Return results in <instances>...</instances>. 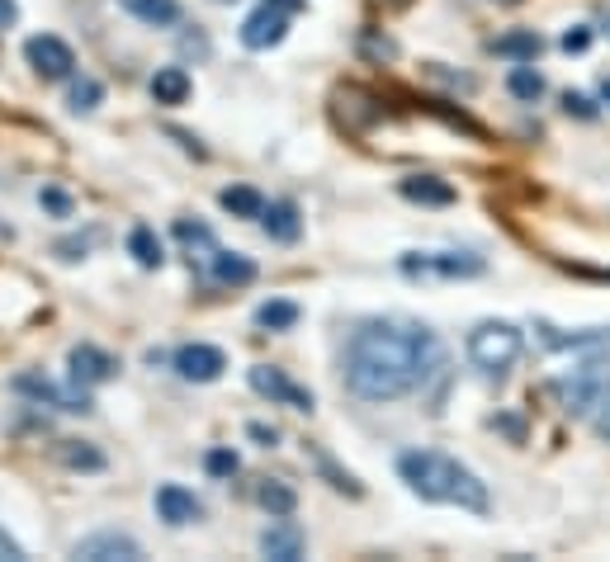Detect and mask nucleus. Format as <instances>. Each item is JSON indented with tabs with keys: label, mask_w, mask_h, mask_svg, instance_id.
Here are the masks:
<instances>
[{
	"label": "nucleus",
	"mask_w": 610,
	"mask_h": 562,
	"mask_svg": "<svg viewBox=\"0 0 610 562\" xmlns=\"http://www.w3.org/2000/svg\"><path fill=\"white\" fill-rule=\"evenodd\" d=\"M24 57L43 81H71V71H76V52H71L57 34H34L24 43Z\"/></svg>",
	"instance_id": "obj_5"
},
{
	"label": "nucleus",
	"mask_w": 610,
	"mask_h": 562,
	"mask_svg": "<svg viewBox=\"0 0 610 562\" xmlns=\"http://www.w3.org/2000/svg\"><path fill=\"white\" fill-rule=\"evenodd\" d=\"M14 387H20V393H28V397H38V402H48V407H57V411H91V397H85L81 383L71 387V393H62V387L48 383V379H38V373H20V379H14Z\"/></svg>",
	"instance_id": "obj_11"
},
{
	"label": "nucleus",
	"mask_w": 610,
	"mask_h": 562,
	"mask_svg": "<svg viewBox=\"0 0 610 562\" xmlns=\"http://www.w3.org/2000/svg\"><path fill=\"white\" fill-rule=\"evenodd\" d=\"M227 369V355L218 345H180L176 350V373L184 383H218Z\"/></svg>",
	"instance_id": "obj_9"
},
{
	"label": "nucleus",
	"mask_w": 610,
	"mask_h": 562,
	"mask_svg": "<svg viewBox=\"0 0 610 562\" xmlns=\"http://www.w3.org/2000/svg\"><path fill=\"white\" fill-rule=\"evenodd\" d=\"M247 379H251V387H255V393H261V397H270V402H279V407H294V411H312V393H308V387H298V383H294V379H289V373H284V369L255 364V369L247 373Z\"/></svg>",
	"instance_id": "obj_7"
},
{
	"label": "nucleus",
	"mask_w": 610,
	"mask_h": 562,
	"mask_svg": "<svg viewBox=\"0 0 610 562\" xmlns=\"http://www.w3.org/2000/svg\"><path fill=\"white\" fill-rule=\"evenodd\" d=\"M506 91L516 95V99H530V105H535V99L545 95V76H539L535 67H516V71L506 76Z\"/></svg>",
	"instance_id": "obj_25"
},
{
	"label": "nucleus",
	"mask_w": 610,
	"mask_h": 562,
	"mask_svg": "<svg viewBox=\"0 0 610 562\" xmlns=\"http://www.w3.org/2000/svg\"><path fill=\"white\" fill-rule=\"evenodd\" d=\"M275 5H284V10H294V5H298V0H275Z\"/></svg>",
	"instance_id": "obj_39"
},
{
	"label": "nucleus",
	"mask_w": 610,
	"mask_h": 562,
	"mask_svg": "<svg viewBox=\"0 0 610 562\" xmlns=\"http://www.w3.org/2000/svg\"><path fill=\"white\" fill-rule=\"evenodd\" d=\"M403 199H411V204L445 208V204H454V184L450 180H435V176H411V180H403Z\"/></svg>",
	"instance_id": "obj_17"
},
{
	"label": "nucleus",
	"mask_w": 610,
	"mask_h": 562,
	"mask_svg": "<svg viewBox=\"0 0 610 562\" xmlns=\"http://www.w3.org/2000/svg\"><path fill=\"white\" fill-rule=\"evenodd\" d=\"M563 109H567V113H577V119H591V113H596L587 95H563Z\"/></svg>",
	"instance_id": "obj_34"
},
{
	"label": "nucleus",
	"mask_w": 610,
	"mask_h": 562,
	"mask_svg": "<svg viewBox=\"0 0 610 562\" xmlns=\"http://www.w3.org/2000/svg\"><path fill=\"white\" fill-rule=\"evenodd\" d=\"M539 48H545V38L535 34V28H516V34H502L492 43L497 57H511V62H535Z\"/></svg>",
	"instance_id": "obj_19"
},
{
	"label": "nucleus",
	"mask_w": 610,
	"mask_h": 562,
	"mask_svg": "<svg viewBox=\"0 0 610 562\" xmlns=\"http://www.w3.org/2000/svg\"><path fill=\"white\" fill-rule=\"evenodd\" d=\"M601 95H606V105H610V76L601 81Z\"/></svg>",
	"instance_id": "obj_38"
},
{
	"label": "nucleus",
	"mask_w": 610,
	"mask_h": 562,
	"mask_svg": "<svg viewBox=\"0 0 610 562\" xmlns=\"http://www.w3.org/2000/svg\"><path fill=\"white\" fill-rule=\"evenodd\" d=\"M99 99H105V85H99V81H91V76L71 81V109H76V113H91Z\"/></svg>",
	"instance_id": "obj_28"
},
{
	"label": "nucleus",
	"mask_w": 610,
	"mask_h": 562,
	"mask_svg": "<svg viewBox=\"0 0 610 562\" xmlns=\"http://www.w3.org/2000/svg\"><path fill=\"white\" fill-rule=\"evenodd\" d=\"M176 237L190 241V247H194V241H199V247H213V232L204 223H176Z\"/></svg>",
	"instance_id": "obj_31"
},
{
	"label": "nucleus",
	"mask_w": 610,
	"mask_h": 562,
	"mask_svg": "<svg viewBox=\"0 0 610 562\" xmlns=\"http://www.w3.org/2000/svg\"><path fill=\"white\" fill-rule=\"evenodd\" d=\"M14 20H20V5H14V0H0V28H10Z\"/></svg>",
	"instance_id": "obj_37"
},
{
	"label": "nucleus",
	"mask_w": 610,
	"mask_h": 562,
	"mask_svg": "<svg viewBox=\"0 0 610 562\" xmlns=\"http://www.w3.org/2000/svg\"><path fill=\"white\" fill-rule=\"evenodd\" d=\"M71 383H81V387H95V383H105V379H113V355H105L99 345H76L71 350Z\"/></svg>",
	"instance_id": "obj_12"
},
{
	"label": "nucleus",
	"mask_w": 610,
	"mask_h": 562,
	"mask_svg": "<svg viewBox=\"0 0 610 562\" xmlns=\"http://www.w3.org/2000/svg\"><path fill=\"white\" fill-rule=\"evenodd\" d=\"M251 440H261V444H275V440H279V430H275V426H261V421H255V426H251Z\"/></svg>",
	"instance_id": "obj_36"
},
{
	"label": "nucleus",
	"mask_w": 610,
	"mask_h": 562,
	"mask_svg": "<svg viewBox=\"0 0 610 562\" xmlns=\"http://www.w3.org/2000/svg\"><path fill=\"white\" fill-rule=\"evenodd\" d=\"M204 468H208V478H232V473H237L241 464H237V454H232V450H208Z\"/></svg>",
	"instance_id": "obj_29"
},
{
	"label": "nucleus",
	"mask_w": 610,
	"mask_h": 562,
	"mask_svg": "<svg viewBox=\"0 0 610 562\" xmlns=\"http://www.w3.org/2000/svg\"><path fill=\"white\" fill-rule=\"evenodd\" d=\"M119 5L133 14V20L152 24V28H166V24L180 20V5H176V0H119Z\"/></svg>",
	"instance_id": "obj_20"
},
{
	"label": "nucleus",
	"mask_w": 610,
	"mask_h": 562,
	"mask_svg": "<svg viewBox=\"0 0 610 562\" xmlns=\"http://www.w3.org/2000/svg\"><path fill=\"white\" fill-rule=\"evenodd\" d=\"M128 251H133V261H137L142 270H156V265L166 261V255H162V241H156L152 227H133V232H128Z\"/></svg>",
	"instance_id": "obj_24"
},
{
	"label": "nucleus",
	"mask_w": 610,
	"mask_h": 562,
	"mask_svg": "<svg viewBox=\"0 0 610 562\" xmlns=\"http://www.w3.org/2000/svg\"><path fill=\"white\" fill-rule=\"evenodd\" d=\"M596 435L610 440V393L601 397V407H596Z\"/></svg>",
	"instance_id": "obj_35"
},
{
	"label": "nucleus",
	"mask_w": 610,
	"mask_h": 562,
	"mask_svg": "<svg viewBox=\"0 0 610 562\" xmlns=\"http://www.w3.org/2000/svg\"><path fill=\"white\" fill-rule=\"evenodd\" d=\"M152 99L156 105H184L190 99V76H184V67H162L152 76Z\"/></svg>",
	"instance_id": "obj_18"
},
{
	"label": "nucleus",
	"mask_w": 610,
	"mask_h": 562,
	"mask_svg": "<svg viewBox=\"0 0 610 562\" xmlns=\"http://www.w3.org/2000/svg\"><path fill=\"white\" fill-rule=\"evenodd\" d=\"M62 464L85 468V473H99V468H105V454L91 450V444H81V440H67L62 444Z\"/></svg>",
	"instance_id": "obj_27"
},
{
	"label": "nucleus",
	"mask_w": 610,
	"mask_h": 562,
	"mask_svg": "<svg viewBox=\"0 0 610 562\" xmlns=\"http://www.w3.org/2000/svg\"><path fill=\"white\" fill-rule=\"evenodd\" d=\"M218 204L232 213V218H261L265 213V199L251 190V184H227V190L218 194Z\"/></svg>",
	"instance_id": "obj_21"
},
{
	"label": "nucleus",
	"mask_w": 610,
	"mask_h": 562,
	"mask_svg": "<svg viewBox=\"0 0 610 562\" xmlns=\"http://www.w3.org/2000/svg\"><path fill=\"white\" fill-rule=\"evenodd\" d=\"M261 227H265V237H270V241H298V232H303L298 204H289V199H279V204H265Z\"/></svg>",
	"instance_id": "obj_15"
},
{
	"label": "nucleus",
	"mask_w": 610,
	"mask_h": 562,
	"mask_svg": "<svg viewBox=\"0 0 610 562\" xmlns=\"http://www.w3.org/2000/svg\"><path fill=\"white\" fill-rule=\"evenodd\" d=\"M255 501H261V506H265L270 515H294V506H298L294 487H289V482H279V478H270V482L255 487Z\"/></svg>",
	"instance_id": "obj_23"
},
{
	"label": "nucleus",
	"mask_w": 610,
	"mask_h": 562,
	"mask_svg": "<svg viewBox=\"0 0 610 562\" xmlns=\"http://www.w3.org/2000/svg\"><path fill=\"white\" fill-rule=\"evenodd\" d=\"M318 468L326 473V478H332V487H336V492H350V497H360V482H355L350 473H340V468H336L326 454H318Z\"/></svg>",
	"instance_id": "obj_30"
},
{
	"label": "nucleus",
	"mask_w": 610,
	"mask_h": 562,
	"mask_svg": "<svg viewBox=\"0 0 610 562\" xmlns=\"http://www.w3.org/2000/svg\"><path fill=\"white\" fill-rule=\"evenodd\" d=\"M284 34H289V10L275 5V0H265L261 10H251L247 20H241V43H247L251 52L275 48V43H284Z\"/></svg>",
	"instance_id": "obj_6"
},
{
	"label": "nucleus",
	"mask_w": 610,
	"mask_h": 562,
	"mask_svg": "<svg viewBox=\"0 0 610 562\" xmlns=\"http://www.w3.org/2000/svg\"><path fill=\"white\" fill-rule=\"evenodd\" d=\"M156 515H162L166 525H194L199 515H204V506H199L194 492H184V487L166 482L162 492H156Z\"/></svg>",
	"instance_id": "obj_13"
},
{
	"label": "nucleus",
	"mask_w": 610,
	"mask_h": 562,
	"mask_svg": "<svg viewBox=\"0 0 610 562\" xmlns=\"http://www.w3.org/2000/svg\"><path fill=\"white\" fill-rule=\"evenodd\" d=\"M255 322H261L265 331H289L298 322V308H294V302H261Z\"/></svg>",
	"instance_id": "obj_26"
},
{
	"label": "nucleus",
	"mask_w": 610,
	"mask_h": 562,
	"mask_svg": "<svg viewBox=\"0 0 610 562\" xmlns=\"http://www.w3.org/2000/svg\"><path fill=\"white\" fill-rule=\"evenodd\" d=\"M71 553H76V558H85V562H137V558H142L137 539L119 535V529H99V535L81 539Z\"/></svg>",
	"instance_id": "obj_10"
},
{
	"label": "nucleus",
	"mask_w": 610,
	"mask_h": 562,
	"mask_svg": "<svg viewBox=\"0 0 610 562\" xmlns=\"http://www.w3.org/2000/svg\"><path fill=\"white\" fill-rule=\"evenodd\" d=\"M261 553L275 558V562H298V558H303V529L289 525L279 515V525H270L261 535Z\"/></svg>",
	"instance_id": "obj_14"
},
{
	"label": "nucleus",
	"mask_w": 610,
	"mask_h": 562,
	"mask_svg": "<svg viewBox=\"0 0 610 562\" xmlns=\"http://www.w3.org/2000/svg\"><path fill=\"white\" fill-rule=\"evenodd\" d=\"M553 397H559V407L567 411V416H587V411H596L601 407V397H606V383H601V373H577V379H559L549 387Z\"/></svg>",
	"instance_id": "obj_8"
},
{
	"label": "nucleus",
	"mask_w": 610,
	"mask_h": 562,
	"mask_svg": "<svg viewBox=\"0 0 610 562\" xmlns=\"http://www.w3.org/2000/svg\"><path fill=\"white\" fill-rule=\"evenodd\" d=\"M38 204L48 208V213H57V218H71V199H67L62 190H43V194H38Z\"/></svg>",
	"instance_id": "obj_32"
},
{
	"label": "nucleus",
	"mask_w": 610,
	"mask_h": 562,
	"mask_svg": "<svg viewBox=\"0 0 610 562\" xmlns=\"http://www.w3.org/2000/svg\"><path fill=\"white\" fill-rule=\"evenodd\" d=\"M407 275H440V279H474L482 275V255L474 251H431V255H403Z\"/></svg>",
	"instance_id": "obj_4"
},
{
	"label": "nucleus",
	"mask_w": 610,
	"mask_h": 562,
	"mask_svg": "<svg viewBox=\"0 0 610 562\" xmlns=\"http://www.w3.org/2000/svg\"><path fill=\"white\" fill-rule=\"evenodd\" d=\"M445 369V345L426 326L364 322L346 350V387L364 402H397Z\"/></svg>",
	"instance_id": "obj_1"
},
{
	"label": "nucleus",
	"mask_w": 610,
	"mask_h": 562,
	"mask_svg": "<svg viewBox=\"0 0 610 562\" xmlns=\"http://www.w3.org/2000/svg\"><path fill=\"white\" fill-rule=\"evenodd\" d=\"M403 482L417 492L421 501H440V506H464L482 515L488 511V482H478V473H468L459 458L435 454V450H411L397 458Z\"/></svg>",
	"instance_id": "obj_2"
},
{
	"label": "nucleus",
	"mask_w": 610,
	"mask_h": 562,
	"mask_svg": "<svg viewBox=\"0 0 610 562\" xmlns=\"http://www.w3.org/2000/svg\"><path fill=\"white\" fill-rule=\"evenodd\" d=\"M549 350H591V345H610V331H577V336H559L549 322H539Z\"/></svg>",
	"instance_id": "obj_22"
},
{
	"label": "nucleus",
	"mask_w": 610,
	"mask_h": 562,
	"mask_svg": "<svg viewBox=\"0 0 610 562\" xmlns=\"http://www.w3.org/2000/svg\"><path fill=\"white\" fill-rule=\"evenodd\" d=\"M587 43H591V28H567V34H563V52H587Z\"/></svg>",
	"instance_id": "obj_33"
},
{
	"label": "nucleus",
	"mask_w": 610,
	"mask_h": 562,
	"mask_svg": "<svg viewBox=\"0 0 610 562\" xmlns=\"http://www.w3.org/2000/svg\"><path fill=\"white\" fill-rule=\"evenodd\" d=\"M521 350H525V340L511 322H478L468 331V359L482 373H506L521 359Z\"/></svg>",
	"instance_id": "obj_3"
},
{
	"label": "nucleus",
	"mask_w": 610,
	"mask_h": 562,
	"mask_svg": "<svg viewBox=\"0 0 610 562\" xmlns=\"http://www.w3.org/2000/svg\"><path fill=\"white\" fill-rule=\"evenodd\" d=\"M213 279L241 288V284L255 279V261H251V255H241V251H218V247H213Z\"/></svg>",
	"instance_id": "obj_16"
}]
</instances>
